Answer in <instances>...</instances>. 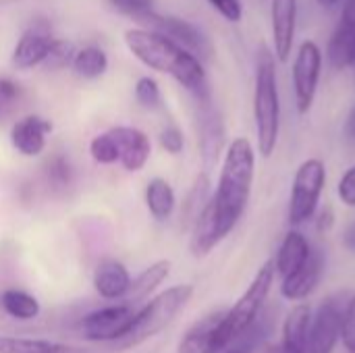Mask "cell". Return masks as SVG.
<instances>
[{"label":"cell","instance_id":"cell-35","mask_svg":"<svg viewBox=\"0 0 355 353\" xmlns=\"http://www.w3.org/2000/svg\"><path fill=\"white\" fill-rule=\"evenodd\" d=\"M208 2L229 23H239L243 17V2L241 0H208Z\"/></svg>","mask_w":355,"mask_h":353},{"label":"cell","instance_id":"cell-3","mask_svg":"<svg viewBox=\"0 0 355 353\" xmlns=\"http://www.w3.org/2000/svg\"><path fill=\"white\" fill-rule=\"evenodd\" d=\"M254 123L258 135V152L270 158L279 144L281 131V98L277 83L275 54L266 48L260 50L254 83Z\"/></svg>","mask_w":355,"mask_h":353},{"label":"cell","instance_id":"cell-12","mask_svg":"<svg viewBox=\"0 0 355 353\" xmlns=\"http://www.w3.org/2000/svg\"><path fill=\"white\" fill-rule=\"evenodd\" d=\"M297 25V0H270V27H272V46L275 56L281 62H287L295 42Z\"/></svg>","mask_w":355,"mask_h":353},{"label":"cell","instance_id":"cell-13","mask_svg":"<svg viewBox=\"0 0 355 353\" xmlns=\"http://www.w3.org/2000/svg\"><path fill=\"white\" fill-rule=\"evenodd\" d=\"M108 131L114 137V144L119 148V162L123 164V169L129 173H139L152 156L150 137L141 129L127 127V125L112 127Z\"/></svg>","mask_w":355,"mask_h":353},{"label":"cell","instance_id":"cell-19","mask_svg":"<svg viewBox=\"0 0 355 353\" xmlns=\"http://www.w3.org/2000/svg\"><path fill=\"white\" fill-rule=\"evenodd\" d=\"M225 312H212L187 329L179 341L177 353H220L216 343V331Z\"/></svg>","mask_w":355,"mask_h":353},{"label":"cell","instance_id":"cell-31","mask_svg":"<svg viewBox=\"0 0 355 353\" xmlns=\"http://www.w3.org/2000/svg\"><path fill=\"white\" fill-rule=\"evenodd\" d=\"M341 343L349 353H355V295L343 308L341 320Z\"/></svg>","mask_w":355,"mask_h":353},{"label":"cell","instance_id":"cell-36","mask_svg":"<svg viewBox=\"0 0 355 353\" xmlns=\"http://www.w3.org/2000/svg\"><path fill=\"white\" fill-rule=\"evenodd\" d=\"M19 96H21L19 85L8 77H0V114H4L8 108H12L15 102L19 100Z\"/></svg>","mask_w":355,"mask_h":353},{"label":"cell","instance_id":"cell-2","mask_svg":"<svg viewBox=\"0 0 355 353\" xmlns=\"http://www.w3.org/2000/svg\"><path fill=\"white\" fill-rule=\"evenodd\" d=\"M125 44L129 52L146 67L171 75L202 102L208 98L206 71L202 60L164 33L154 29H129L125 33Z\"/></svg>","mask_w":355,"mask_h":353},{"label":"cell","instance_id":"cell-39","mask_svg":"<svg viewBox=\"0 0 355 353\" xmlns=\"http://www.w3.org/2000/svg\"><path fill=\"white\" fill-rule=\"evenodd\" d=\"M322 8H333V6H337V4H341L343 0H316Z\"/></svg>","mask_w":355,"mask_h":353},{"label":"cell","instance_id":"cell-40","mask_svg":"<svg viewBox=\"0 0 355 353\" xmlns=\"http://www.w3.org/2000/svg\"><path fill=\"white\" fill-rule=\"evenodd\" d=\"M220 353H252V352H248V350H243V347H227L225 352H220Z\"/></svg>","mask_w":355,"mask_h":353},{"label":"cell","instance_id":"cell-18","mask_svg":"<svg viewBox=\"0 0 355 353\" xmlns=\"http://www.w3.org/2000/svg\"><path fill=\"white\" fill-rule=\"evenodd\" d=\"M312 322L310 304H295L283 322L281 333V353H308V333Z\"/></svg>","mask_w":355,"mask_h":353},{"label":"cell","instance_id":"cell-20","mask_svg":"<svg viewBox=\"0 0 355 353\" xmlns=\"http://www.w3.org/2000/svg\"><path fill=\"white\" fill-rule=\"evenodd\" d=\"M312 252L314 250H312L310 241L306 239V235L300 233V231H295V229H291L283 237V241L279 246V252H277V258H275V270H277V275L281 279L289 277L291 273H295L300 266L306 264V260L312 256Z\"/></svg>","mask_w":355,"mask_h":353},{"label":"cell","instance_id":"cell-5","mask_svg":"<svg viewBox=\"0 0 355 353\" xmlns=\"http://www.w3.org/2000/svg\"><path fill=\"white\" fill-rule=\"evenodd\" d=\"M275 277H277L275 260H266L254 275V279L248 285V289L243 291V295L223 314L218 331H216V343H218L220 352L231 347L237 339H241L254 327V322L258 320V316L272 291Z\"/></svg>","mask_w":355,"mask_h":353},{"label":"cell","instance_id":"cell-33","mask_svg":"<svg viewBox=\"0 0 355 353\" xmlns=\"http://www.w3.org/2000/svg\"><path fill=\"white\" fill-rule=\"evenodd\" d=\"M75 52H77V50H75L69 42L56 40V44H54V48H52V52H50V56L46 58L44 64H46L48 69H64L67 64L73 62Z\"/></svg>","mask_w":355,"mask_h":353},{"label":"cell","instance_id":"cell-38","mask_svg":"<svg viewBox=\"0 0 355 353\" xmlns=\"http://www.w3.org/2000/svg\"><path fill=\"white\" fill-rule=\"evenodd\" d=\"M345 133L349 139H355V106L352 108V112L347 114V121H345Z\"/></svg>","mask_w":355,"mask_h":353},{"label":"cell","instance_id":"cell-7","mask_svg":"<svg viewBox=\"0 0 355 353\" xmlns=\"http://www.w3.org/2000/svg\"><path fill=\"white\" fill-rule=\"evenodd\" d=\"M137 310L139 308L127 302L98 308L89 312L87 316H83L81 327H79L81 337L92 343H116L129 333Z\"/></svg>","mask_w":355,"mask_h":353},{"label":"cell","instance_id":"cell-8","mask_svg":"<svg viewBox=\"0 0 355 353\" xmlns=\"http://www.w3.org/2000/svg\"><path fill=\"white\" fill-rule=\"evenodd\" d=\"M322 73V50L314 40H306L300 44L291 77H293V94L295 106L300 114H308L314 106L318 83Z\"/></svg>","mask_w":355,"mask_h":353},{"label":"cell","instance_id":"cell-37","mask_svg":"<svg viewBox=\"0 0 355 353\" xmlns=\"http://www.w3.org/2000/svg\"><path fill=\"white\" fill-rule=\"evenodd\" d=\"M50 179L58 187H67L71 183V164L62 156L52 160V164H50Z\"/></svg>","mask_w":355,"mask_h":353},{"label":"cell","instance_id":"cell-41","mask_svg":"<svg viewBox=\"0 0 355 353\" xmlns=\"http://www.w3.org/2000/svg\"><path fill=\"white\" fill-rule=\"evenodd\" d=\"M0 117H2V114H0Z\"/></svg>","mask_w":355,"mask_h":353},{"label":"cell","instance_id":"cell-23","mask_svg":"<svg viewBox=\"0 0 355 353\" xmlns=\"http://www.w3.org/2000/svg\"><path fill=\"white\" fill-rule=\"evenodd\" d=\"M0 353H87L81 347L31 337H8L0 335Z\"/></svg>","mask_w":355,"mask_h":353},{"label":"cell","instance_id":"cell-24","mask_svg":"<svg viewBox=\"0 0 355 353\" xmlns=\"http://www.w3.org/2000/svg\"><path fill=\"white\" fill-rule=\"evenodd\" d=\"M0 306L2 310L15 318V320H35L42 312V306L37 302L35 295L27 293V291H21V289H6L2 291L0 295Z\"/></svg>","mask_w":355,"mask_h":353},{"label":"cell","instance_id":"cell-1","mask_svg":"<svg viewBox=\"0 0 355 353\" xmlns=\"http://www.w3.org/2000/svg\"><path fill=\"white\" fill-rule=\"evenodd\" d=\"M256 177V152L248 137H235L220 166L218 183L208 200V208L214 216L220 239H225L241 221Z\"/></svg>","mask_w":355,"mask_h":353},{"label":"cell","instance_id":"cell-30","mask_svg":"<svg viewBox=\"0 0 355 353\" xmlns=\"http://www.w3.org/2000/svg\"><path fill=\"white\" fill-rule=\"evenodd\" d=\"M110 2H112V6H114L119 12L129 15V17L141 21V23L154 12L152 0H110Z\"/></svg>","mask_w":355,"mask_h":353},{"label":"cell","instance_id":"cell-28","mask_svg":"<svg viewBox=\"0 0 355 353\" xmlns=\"http://www.w3.org/2000/svg\"><path fill=\"white\" fill-rule=\"evenodd\" d=\"M89 156L98 164H114V162H119V148H116L114 137L110 135V131H104V133H98L96 137H92Z\"/></svg>","mask_w":355,"mask_h":353},{"label":"cell","instance_id":"cell-27","mask_svg":"<svg viewBox=\"0 0 355 353\" xmlns=\"http://www.w3.org/2000/svg\"><path fill=\"white\" fill-rule=\"evenodd\" d=\"M208 200H210V179L206 173H202L196 179V183H193V187L185 200V206H183V221L187 227H193L196 218L200 216V212L204 210Z\"/></svg>","mask_w":355,"mask_h":353},{"label":"cell","instance_id":"cell-11","mask_svg":"<svg viewBox=\"0 0 355 353\" xmlns=\"http://www.w3.org/2000/svg\"><path fill=\"white\" fill-rule=\"evenodd\" d=\"M54 44H56V37L52 35L50 27L33 23L19 37V42L12 50V64L23 71L44 64L46 58L50 56Z\"/></svg>","mask_w":355,"mask_h":353},{"label":"cell","instance_id":"cell-15","mask_svg":"<svg viewBox=\"0 0 355 353\" xmlns=\"http://www.w3.org/2000/svg\"><path fill=\"white\" fill-rule=\"evenodd\" d=\"M52 131V123L37 114H27L19 119L10 129L12 148L27 158H35L46 150V137Z\"/></svg>","mask_w":355,"mask_h":353},{"label":"cell","instance_id":"cell-29","mask_svg":"<svg viewBox=\"0 0 355 353\" xmlns=\"http://www.w3.org/2000/svg\"><path fill=\"white\" fill-rule=\"evenodd\" d=\"M135 100L139 106H144L146 110H156L162 106V92L156 79L152 77H141L135 83Z\"/></svg>","mask_w":355,"mask_h":353},{"label":"cell","instance_id":"cell-34","mask_svg":"<svg viewBox=\"0 0 355 353\" xmlns=\"http://www.w3.org/2000/svg\"><path fill=\"white\" fill-rule=\"evenodd\" d=\"M337 196L343 206L355 208V164L349 166L337 183Z\"/></svg>","mask_w":355,"mask_h":353},{"label":"cell","instance_id":"cell-17","mask_svg":"<svg viewBox=\"0 0 355 353\" xmlns=\"http://www.w3.org/2000/svg\"><path fill=\"white\" fill-rule=\"evenodd\" d=\"M131 275L127 266L116 258H104L94 270V289L102 300H125L131 287Z\"/></svg>","mask_w":355,"mask_h":353},{"label":"cell","instance_id":"cell-21","mask_svg":"<svg viewBox=\"0 0 355 353\" xmlns=\"http://www.w3.org/2000/svg\"><path fill=\"white\" fill-rule=\"evenodd\" d=\"M171 260H156L152 262L148 268H144L133 281H131V287H129V293H127V304L131 306H137L139 302H146L171 275Z\"/></svg>","mask_w":355,"mask_h":353},{"label":"cell","instance_id":"cell-4","mask_svg":"<svg viewBox=\"0 0 355 353\" xmlns=\"http://www.w3.org/2000/svg\"><path fill=\"white\" fill-rule=\"evenodd\" d=\"M193 285L189 283H181V285H173L164 291H160L158 295H154L150 302H146L137 314L135 320L129 329V333L114 343L116 350L125 352V350H133L139 347L141 343L154 339L156 335H160L191 302L193 298Z\"/></svg>","mask_w":355,"mask_h":353},{"label":"cell","instance_id":"cell-16","mask_svg":"<svg viewBox=\"0 0 355 353\" xmlns=\"http://www.w3.org/2000/svg\"><path fill=\"white\" fill-rule=\"evenodd\" d=\"M322 270H324L322 256L318 252H312V256L306 260L304 266H300L289 277L281 279V295L289 302L302 304L316 291V287L322 279Z\"/></svg>","mask_w":355,"mask_h":353},{"label":"cell","instance_id":"cell-22","mask_svg":"<svg viewBox=\"0 0 355 353\" xmlns=\"http://www.w3.org/2000/svg\"><path fill=\"white\" fill-rule=\"evenodd\" d=\"M175 206H177V196H175L173 185L162 177L150 179L146 185V208H148V212L156 221H166L173 216Z\"/></svg>","mask_w":355,"mask_h":353},{"label":"cell","instance_id":"cell-25","mask_svg":"<svg viewBox=\"0 0 355 353\" xmlns=\"http://www.w3.org/2000/svg\"><path fill=\"white\" fill-rule=\"evenodd\" d=\"M71 67L83 79H98L108 71V56L98 46H85L75 52Z\"/></svg>","mask_w":355,"mask_h":353},{"label":"cell","instance_id":"cell-6","mask_svg":"<svg viewBox=\"0 0 355 353\" xmlns=\"http://www.w3.org/2000/svg\"><path fill=\"white\" fill-rule=\"evenodd\" d=\"M324 185H327V166L320 158H308L297 166L291 185V196H289V210H287L291 225L297 227L316 214Z\"/></svg>","mask_w":355,"mask_h":353},{"label":"cell","instance_id":"cell-9","mask_svg":"<svg viewBox=\"0 0 355 353\" xmlns=\"http://www.w3.org/2000/svg\"><path fill=\"white\" fill-rule=\"evenodd\" d=\"M341 320L343 308L329 300L324 302L310 322L308 333V353H333L337 343L341 341Z\"/></svg>","mask_w":355,"mask_h":353},{"label":"cell","instance_id":"cell-26","mask_svg":"<svg viewBox=\"0 0 355 353\" xmlns=\"http://www.w3.org/2000/svg\"><path fill=\"white\" fill-rule=\"evenodd\" d=\"M200 144H202V156L204 162L210 164L216 160V156L220 154L223 148V125L220 119L214 112H206L202 119V135H200Z\"/></svg>","mask_w":355,"mask_h":353},{"label":"cell","instance_id":"cell-10","mask_svg":"<svg viewBox=\"0 0 355 353\" xmlns=\"http://www.w3.org/2000/svg\"><path fill=\"white\" fill-rule=\"evenodd\" d=\"M327 58L337 71L355 64V0H343L337 29L329 40Z\"/></svg>","mask_w":355,"mask_h":353},{"label":"cell","instance_id":"cell-32","mask_svg":"<svg viewBox=\"0 0 355 353\" xmlns=\"http://www.w3.org/2000/svg\"><path fill=\"white\" fill-rule=\"evenodd\" d=\"M158 144L164 152L173 154V156H179L185 148V137H183V131L175 125H168L160 131L158 135Z\"/></svg>","mask_w":355,"mask_h":353},{"label":"cell","instance_id":"cell-14","mask_svg":"<svg viewBox=\"0 0 355 353\" xmlns=\"http://www.w3.org/2000/svg\"><path fill=\"white\" fill-rule=\"evenodd\" d=\"M144 23L152 25L154 31L164 33L166 37H171L173 42H177L179 46H183L185 50H189L191 54L200 56H208L210 54V42L206 40V35L191 23L177 19V17H164V15H156L152 12Z\"/></svg>","mask_w":355,"mask_h":353}]
</instances>
